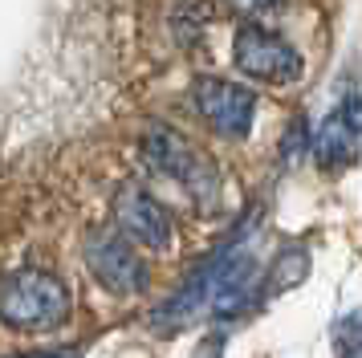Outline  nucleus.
I'll use <instances>...</instances> for the list:
<instances>
[{
  "label": "nucleus",
  "instance_id": "1",
  "mask_svg": "<svg viewBox=\"0 0 362 358\" xmlns=\"http://www.w3.org/2000/svg\"><path fill=\"white\" fill-rule=\"evenodd\" d=\"M257 277H261V265L248 257V253L232 248V253H224L220 260L204 265V269L167 301L163 313H155V325L180 330V325H187L192 318H199V313H208V318H236V313H245V309L257 301V293H261L257 289Z\"/></svg>",
  "mask_w": 362,
  "mask_h": 358
},
{
  "label": "nucleus",
  "instance_id": "2",
  "mask_svg": "<svg viewBox=\"0 0 362 358\" xmlns=\"http://www.w3.org/2000/svg\"><path fill=\"white\" fill-rule=\"evenodd\" d=\"M0 313L17 330H49L69 318V289L62 277L41 269H21L4 281Z\"/></svg>",
  "mask_w": 362,
  "mask_h": 358
},
{
  "label": "nucleus",
  "instance_id": "4",
  "mask_svg": "<svg viewBox=\"0 0 362 358\" xmlns=\"http://www.w3.org/2000/svg\"><path fill=\"white\" fill-rule=\"evenodd\" d=\"M232 57L257 81H297L301 78V53L289 41H281L277 33L261 29V25H240L236 41H232Z\"/></svg>",
  "mask_w": 362,
  "mask_h": 358
},
{
  "label": "nucleus",
  "instance_id": "9",
  "mask_svg": "<svg viewBox=\"0 0 362 358\" xmlns=\"http://www.w3.org/2000/svg\"><path fill=\"white\" fill-rule=\"evenodd\" d=\"M305 277H310V248H305V244H285L277 257H273V265L264 269L261 297H277V293L297 289Z\"/></svg>",
  "mask_w": 362,
  "mask_h": 358
},
{
  "label": "nucleus",
  "instance_id": "5",
  "mask_svg": "<svg viewBox=\"0 0 362 358\" xmlns=\"http://www.w3.org/2000/svg\"><path fill=\"white\" fill-rule=\"evenodd\" d=\"M131 244H134L131 236L122 241V236H106V232L86 241V265H90L94 281L102 289L118 293V297H134L147 285V265Z\"/></svg>",
  "mask_w": 362,
  "mask_h": 358
},
{
  "label": "nucleus",
  "instance_id": "10",
  "mask_svg": "<svg viewBox=\"0 0 362 358\" xmlns=\"http://www.w3.org/2000/svg\"><path fill=\"white\" fill-rule=\"evenodd\" d=\"M305 146H313V139H310V130H305V118L297 114L293 122L285 127V134H281V159H285V163H297Z\"/></svg>",
  "mask_w": 362,
  "mask_h": 358
},
{
  "label": "nucleus",
  "instance_id": "12",
  "mask_svg": "<svg viewBox=\"0 0 362 358\" xmlns=\"http://www.w3.org/2000/svg\"><path fill=\"white\" fill-rule=\"evenodd\" d=\"M224 4L240 16H261V13H273L281 0H224Z\"/></svg>",
  "mask_w": 362,
  "mask_h": 358
},
{
  "label": "nucleus",
  "instance_id": "7",
  "mask_svg": "<svg viewBox=\"0 0 362 358\" xmlns=\"http://www.w3.org/2000/svg\"><path fill=\"white\" fill-rule=\"evenodd\" d=\"M115 220L122 228V236H131L134 244H147V248H171L175 224L159 200H151L143 187H122L115 195Z\"/></svg>",
  "mask_w": 362,
  "mask_h": 358
},
{
  "label": "nucleus",
  "instance_id": "8",
  "mask_svg": "<svg viewBox=\"0 0 362 358\" xmlns=\"http://www.w3.org/2000/svg\"><path fill=\"white\" fill-rule=\"evenodd\" d=\"M358 134H362V130L354 127V122H350V114L338 106V110L322 122V130L313 134V159H317V167L329 171V175L346 171L350 163L358 159Z\"/></svg>",
  "mask_w": 362,
  "mask_h": 358
},
{
  "label": "nucleus",
  "instance_id": "11",
  "mask_svg": "<svg viewBox=\"0 0 362 358\" xmlns=\"http://www.w3.org/2000/svg\"><path fill=\"white\" fill-rule=\"evenodd\" d=\"M334 346H338V358H362V313L338 325Z\"/></svg>",
  "mask_w": 362,
  "mask_h": 358
},
{
  "label": "nucleus",
  "instance_id": "6",
  "mask_svg": "<svg viewBox=\"0 0 362 358\" xmlns=\"http://www.w3.org/2000/svg\"><path fill=\"white\" fill-rule=\"evenodd\" d=\"M196 110L204 122L224 134V139H245L252 130V114H257V94L224 78H199L196 81Z\"/></svg>",
  "mask_w": 362,
  "mask_h": 358
},
{
  "label": "nucleus",
  "instance_id": "13",
  "mask_svg": "<svg viewBox=\"0 0 362 358\" xmlns=\"http://www.w3.org/2000/svg\"><path fill=\"white\" fill-rule=\"evenodd\" d=\"M204 358H220V342H208L204 346Z\"/></svg>",
  "mask_w": 362,
  "mask_h": 358
},
{
  "label": "nucleus",
  "instance_id": "3",
  "mask_svg": "<svg viewBox=\"0 0 362 358\" xmlns=\"http://www.w3.org/2000/svg\"><path fill=\"white\" fill-rule=\"evenodd\" d=\"M143 155H147L151 167H159L163 175L187 183L192 192H212L216 187L212 159H208L192 139H183L180 130L163 127V122L147 130V139H143Z\"/></svg>",
  "mask_w": 362,
  "mask_h": 358
}]
</instances>
